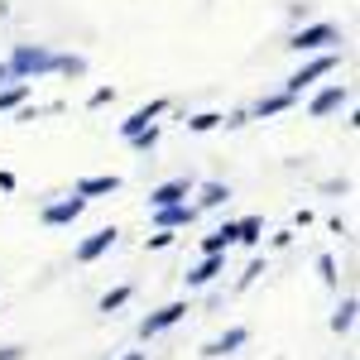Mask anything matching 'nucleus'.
Instances as JSON below:
<instances>
[{
  "label": "nucleus",
  "mask_w": 360,
  "mask_h": 360,
  "mask_svg": "<svg viewBox=\"0 0 360 360\" xmlns=\"http://www.w3.org/2000/svg\"><path fill=\"white\" fill-rule=\"evenodd\" d=\"M5 68H10L15 82H34V77H44V72H58V53L49 44H20Z\"/></svg>",
  "instance_id": "f257e3e1"
},
{
  "label": "nucleus",
  "mask_w": 360,
  "mask_h": 360,
  "mask_svg": "<svg viewBox=\"0 0 360 360\" xmlns=\"http://www.w3.org/2000/svg\"><path fill=\"white\" fill-rule=\"evenodd\" d=\"M336 63H341V53H317L312 63H303V68H298V72H293V77L283 82V96H293V101H298L307 86L317 82V77H332V72H336Z\"/></svg>",
  "instance_id": "f03ea898"
},
{
  "label": "nucleus",
  "mask_w": 360,
  "mask_h": 360,
  "mask_svg": "<svg viewBox=\"0 0 360 360\" xmlns=\"http://www.w3.org/2000/svg\"><path fill=\"white\" fill-rule=\"evenodd\" d=\"M336 44H341V29L336 25H307L288 39L293 53H336Z\"/></svg>",
  "instance_id": "7ed1b4c3"
},
{
  "label": "nucleus",
  "mask_w": 360,
  "mask_h": 360,
  "mask_svg": "<svg viewBox=\"0 0 360 360\" xmlns=\"http://www.w3.org/2000/svg\"><path fill=\"white\" fill-rule=\"evenodd\" d=\"M341 106H351V86L332 82V86H322V91L307 101V115H312V120H327V115H336Z\"/></svg>",
  "instance_id": "20e7f679"
},
{
  "label": "nucleus",
  "mask_w": 360,
  "mask_h": 360,
  "mask_svg": "<svg viewBox=\"0 0 360 360\" xmlns=\"http://www.w3.org/2000/svg\"><path fill=\"white\" fill-rule=\"evenodd\" d=\"M193 178H168V183H159L154 193H149V212H164V207H183L188 197H193Z\"/></svg>",
  "instance_id": "39448f33"
},
{
  "label": "nucleus",
  "mask_w": 360,
  "mask_h": 360,
  "mask_svg": "<svg viewBox=\"0 0 360 360\" xmlns=\"http://www.w3.org/2000/svg\"><path fill=\"white\" fill-rule=\"evenodd\" d=\"M188 317V303H164V307H154L144 322H139V336L149 341V336H159V332H168V327H178Z\"/></svg>",
  "instance_id": "423d86ee"
},
{
  "label": "nucleus",
  "mask_w": 360,
  "mask_h": 360,
  "mask_svg": "<svg viewBox=\"0 0 360 360\" xmlns=\"http://www.w3.org/2000/svg\"><path fill=\"white\" fill-rule=\"evenodd\" d=\"M115 240H120V231H115V226H101V231H91V236H86V240L72 250V255H77V264H91V259H101V255H106Z\"/></svg>",
  "instance_id": "0eeeda50"
},
{
  "label": "nucleus",
  "mask_w": 360,
  "mask_h": 360,
  "mask_svg": "<svg viewBox=\"0 0 360 360\" xmlns=\"http://www.w3.org/2000/svg\"><path fill=\"white\" fill-rule=\"evenodd\" d=\"M111 193H120V173H91V178H77V188H72V197H82V202Z\"/></svg>",
  "instance_id": "6e6552de"
},
{
  "label": "nucleus",
  "mask_w": 360,
  "mask_h": 360,
  "mask_svg": "<svg viewBox=\"0 0 360 360\" xmlns=\"http://www.w3.org/2000/svg\"><path fill=\"white\" fill-rule=\"evenodd\" d=\"M82 212H86L82 197H58V202H49V207H44V226H72Z\"/></svg>",
  "instance_id": "1a4fd4ad"
},
{
  "label": "nucleus",
  "mask_w": 360,
  "mask_h": 360,
  "mask_svg": "<svg viewBox=\"0 0 360 360\" xmlns=\"http://www.w3.org/2000/svg\"><path fill=\"white\" fill-rule=\"evenodd\" d=\"M164 111H168V101H164V96H159V101H149V106H139V111L130 115V120H120V139H135L139 130H149V125H154V120H159Z\"/></svg>",
  "instance_id": "9d476101"
},
{
  "label": "nucleus",
  "mask_w": 360,
  "mask_h": 360,
  "mask_svg": "<svg viewBox=\"0 0 360 360\" xmlns=\"http://www.w3.org/2000/svg\"><path fill=\"white\" fill-rule=\"evenodd\" d=\"M245 341H250V332H245V327H231V332H221V336H217V341H207V346H202V356H207V360L236 356V351H240Z\"/></svg>",
  "instance_id": "9b49d317"
},
{
  "label": "nucleus",
  "mask_w": 360,
  "mask_h": 360,
  "mask_svg": "<svg viewBox=\"0 0 360 360\" xmlns=\"http://www.w3.org/2000/svg\"><path fill=\"white\" fill-rule=\"evenodd\" d=\"M197 221V207L193 202H183V207H164V212H154V231H183V226H193Z\"/></svg>",
  "instance_id": "f8f14e48"
},
{
  "label": "nucleus",
  "mask_w": 360,
  "mask_h": 360,
  "mask_svg": "<svg viewBox=\"0 0 360 360\" xmlns=\"http://www.w3.org/2000/svg\"><path fill=\"white\" fill-rule=\"evenodd\" d=\"M221 269H226V255H202V264H193L183 278H188V288H207Z\"/></svg>",
  "instance_id": "ddd939ff"
},
{
  "label": "nucleus",
  "mask_w": 360,
  "mask_h": 360,
  "mask_svg": "<svg viewBox=\"0 0 360 360\" xmlns=\"http://www.w3.org/2000/svg\"><path fill=\"white\" fill-rule=\"evenodd\" d=\"M293 106H298V101H293V96H283V91H274V96H259V101H255V106H250V120H269V115H283V111H293Z\"/></svg>",
  "instance_id": "4468645a"
},
{
  "label": "nucleus",
  "mask_w": 360,
  "mask_h": 360,
  "mask_svg": "<svg viewBox=\"0 0 360 360\" xmlns=\"http://www.w3.org/2000/svg\"><path fill=\"white\" fill-rule=\"evenodd\" d=\"M197 193V212H202V207H226V202H231V188H226V183H197L193 188Z\"/></svg>",
  "instance_id": "2eb2a0df"
},
{
  "label": "nucleus",
  "mask_w": 360,
  "mask_h": 360,
  "mask_svg": "<svg viewBox=\"0 0 360 360\" xmlns=\"http://www.w3.org/2000/svg\"><path fill=\"white\" fill-rule=\"evenodd\" d=\"M231 245H236V221H226L212 236H202V255H226Z\"/></svg>",
  "instance_id": "dca6fc26"
},
{
  "label": "nucleus",
  "mask_w": 360,
  "mask_h": 360,
  "mask_svg": "<svg viewBox=\"0 0 360 360\" xmlns=\"http://www.w3.org/2000/svg\"><path fill=\"white\" fill-rule=\"evenodd\" d=\"M29 101V82H10V86H0V115L5 111H20Z\"/></svg>",
  "instance_id": "f3484780"
},
{
  "label": "nucleus",
  "mask_w": 360,
  "mask_h": 360,
  "mask_svg": "<svg viewBox=\"0 0 360 360\" xmlns=\"http://www.w3.org/2000/svg\"><path fill=\"white\" fill-rule=\"evenodd\" d=\"M259 236H264V221L259 217H240L236 221V245H259Z\"/></svg>",
  "instance_id": "a211bd4d"
},
{
  "label": "nucleus",
  "mask_w": 360,
  "mask_h": 360,
  "mask_svg": "<svg viewBox=\"0 0 360 360\" xmlns=\"http://www.w3.org/2000/svg\"><path fill=\"white\" fill-rule=\"evenodd\" d=\"M351 327H356V298H341V307L332 312V332H336V336H346Z\"/></svg>",
  "instance_id": "6ab92c4d"
},
{
  "label": "nucleus",
  "mask_w": 360,
  "mask_h": 360,
  "mask_svg": "<svg viewBox=\"0 0 360 360\" xmlns=\"http://www.w3.org/2000/svg\"><path fill=\"white\" fill-rule=\"evenodd\" d=\"M217 125H221V115H217V111H197L193 120H188V130H193V135H212Z\"/></svg>",
  "instance_id": "aec40b11"
},
{
  "label": "nucleus",
  "mask_w": 360,
  "mask_h": 360,
  "mask_svg": "<svg viewBox=\"0 0 360 360\" xmlns=\"http://www.w3.org/2000/svg\"><path fill=\"white\" fill-rule=\"evenodd\" d=\"M125 144H130L135 154H149V149L159 144V125H149V130H139V135H135V139H125Z\"/></svg>",
  "instance_id": "412c9836"
},
{
  "label": "nucleus",
  "mask_w": 360,
  "mask_h": 360,
  "mask_svg": "<svg viewBox=\"0 0 360 360\" xmlns=\"http://www.w3.org/2000/svg\"><path fill=\"white\" fill-rule=\"evenodd\" d=\"M130 293H135L130 283H120V288H111V293L101 298V312H115V307H125V303H130Z\"/></svg>",
  "instance_id": "4be33fe9"
},
{
  "label": "nucleus",
  "mask_w": 360,
  "mask_h": 360,
  "mask_svg": "<svg viewBox=\"0 0 360 360\" xmlns=\"http://www.w3.org/2000/svg\"><path fill=\"white\" fill-rule=\"evenodd\" d=\"M58 72H68V77H82V72H86V58H82V53H68V58L58 53Z\"/></svg>",
  "instance_id": "5701e85b"
},
{
  "label": "nucleus",
  "mask_w": 360,
  "mask_h": 360,
  "mask_svg": "<svg viewBox=\"0 0 360 360\" xmlns=\"http://www.w3.org/2000/svg\"><path fill=\"white\" fill-rule=\"evenodd\" d=\"M317 274H322V283H327V288H336V283H341V274H336V259H332V255H317Z\"/></svg>",
  "instance_id": "b1692460"
},
{
  "label": "nucleus",
  "mask_w": 360,
  "mask_h": 360,
  "mask_svg": "<svg viewBox=\"0 0 360 360\" xmlns=\"http://www.w3.org/2000/svg\"><path fill=\"white\" fill-rule=\"evenodd\" d=\"M259 274H264V259H250V269L240 274V283H236V288H250V283H255Z\"/></svg>",
  "instance_id": "393cba45"
},
{
  "label": "nucleus",
  "mask_w": 360,
  "mask_h": 360,
  "mask_svg": "<svg viewBox=\"0 0 360 360\" xmlns=\"http://www.w3.org/2000/svg\"><path fill=\"white\" fill-rule=\"evenodd\" d=\"M106 101H115V86H96V91H91V101H86V106H91V111H96V106H106Z\"/></svg>",
  "instance_id": "a878e982"
},
{
  "label": "nucleus",
  "mask_w": 360,
  "mask_h": 360,
  "mask_svg": "<svg viewBox=\"0 0 360 360\" xmlns=\"http://www.w3.org/2000/svg\"><path fill=\"white\" fill-rule=\"evenodd\" d=\"M173 240H178L173 231H154V236H149V250H168V245H173Z\"/></svg>",
  "instance_id": "bb28decb"
},
{
  "label": "nucleus",
  "mask_w": 360,
  "mask_h": 360,
  "mask_svg": "<svg viewBox=\"0 0 360 360\" xmlns=\"http://www.w3.org/2000/svg\"><path fill=\"white\" fill-rule=\"evenodd\" d=\"M0 360H25V346H0Z\"/></svg>",
  "instance_id": "cd10ccee"
},
{
  "label": "nucleus",
  "mask_w": 360,
  "mask_h": 360,
  "mask_svg": "<svg viewBox=\"0 0 360 360\" xmlns=\"http://www.w3.org/2000/svg\"><path fill=\"white\" fill-rule=\"evenodd\" d=\"M0 193H15V173L10 168H0Z\"/></svg>",
  "instance_id": "c85d7f7f"
},
{
  "label": "nucleus",
  "mask_w": 360,
  "mask_h": 360,
  "mask_svg": "<svg viewBox=\"0 0 360 360\" xmlns=\"http://www.w3.org/2000/svg\"><path fill=\"white\" fill-rule=\"evenodd\" d=\"M10 82H15V77H10V68L0 63V86H10Z\"/></svg>",
  "instance_id": "c756f323"
},
{
  "label": "nucleus",
  "mask_w": 360,
  "mask_h": 360,
  "mask_svg": "<svg viewBox=\"0 0 360 360\" xmlns=\"http://www.w3.org/2000/svg\"><path fill=\"white\" fill-rule=\"evenodd\" d=\"M120 360H144V351H125V356H120Z\"/></svg>",
  "instance_id": "7c9ffc66"
}]
</instances>
